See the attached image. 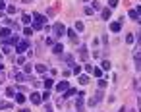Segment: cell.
<instances>
[{
	"instance_id": "obj_1",
	"label": "cell",
	"mask_w": 141,
	"mask_h": 112,
	"mask_svg": "<svg viewBox=\"0 0 141 112\" xmlns=\"http://www.w3.org/2000/svg\"><path fill=\"white\" fill-rule=\"evenodd\" d=\"M54 31H56L58 37L66 35V25H64V23H56V25H54Z\"/></svg>"
},
{
	"instance_id": "obj_2",
	"label": "cell",
	"mask_w": 141,
	"mask_h": 112,
	"mask_svg": "<svg viewBox=\"0 0 141 112\" xmlns=\"http://www.w3.org/2000/svg\"><path fill=\"white\" fill-rule=\"evenodd\" d=\"M45 21H46V17L41 16V14H35V16H33V23H37V25H43Z\"/></svg>"
},
{
	"instance_id": "obj_3",
	"label": "cell",
	"mask_w": 141,
	"mask_h": 112,
	"mask_svg": "<svg viewBox=\"0 0 141 112\" xmlns=\"http://www.w3.org/2000/svg\"><path fill=\"white\" fill-rule=\"evenodd\" d=\"M29 99H31L33 104H41V103H43V99H41V95H39V93H31V97H29Z\"/></svg>"
},
{
	"instance_id": "obj_4",
	"label": "cell",
	"mask_w": 141,
	"mask_h": 112,
	"mask_svg": "<svg viewBox=\"0 0 141 112\" xmlns=\"http://www.w3.org/2000/svg\"><path fill=\"white\" fill-rule=\"evenodd\" d=\"M99 103H101V93H95V97L89 101V106H97Z\"/></svg>"
},
{
	"instance_id": "obj_5",
	"label": "cell",
	"mask_w": 141,
	"mask_h": 112,
	"mask_svg": "<svg viewBox=\"0 0 141 112\" xmlns=\"http://www.w3.org/2000/svg\"><path fill=\"white\" fill-rule=\"evenodd\" d=\"M120 29H122V23L120 21H114V23H110V31H114V33H118Z\"/></svg>"
},
{
	"instance_id": "obj_6",
	"label": "cell",
	"mask_w": 141,
	"mask_h": 112,
	"mask_svg": "<svg viewBox=\"0 0 141 112\" xmlns=\"http://www.w3.org/2000/svg\"><path fill=\"white\" fill-rule=\"evenodd\" d=\"M128 16L132 17V19H139V8H135V10H130V12H128Z\"/></svg>"
},
{
	"instance_id": "obj_7",
	"label": "cell",
	"mask_w": 141,
	"mask_h": 112,
	"mask_svg": "<svg viewBox=\"0 0 141 112\" xmlns=\"http://www.w3.org/2000/svg\"><path fill=\"white\" fill-rule=\"evenodd\" d=\"M23 50H27V43L23 41V43H17V46H16V52H23Z\"/></svg>"
},
{
	"instance_id": "obj_8",
	"label": "cell",
	"mask_w": 141,
	"mask_h": 112,
	"mask_svg": "<svg viewBox=\"0 0 141 112\" xmlns=\"http://www.w3.org/2000/svg\"><path fill=\"white\" fill-rule=\"evenodd\" d=\"M0 37H2V39H8V37H10V29H8V27H2V29H0Z\"/></svg>"
},
{
	"instance_id": "obj_9",
	"label": "cell",
	"mask_w": 141,
	"mask_h": 112,
	"mask_svg": "<svg viewBox=\"0 0 141 112\" xmlns=\"http://www.w3.org/2000/svg\"><path fill=\"white\" fill-rule=\"evenodd\" d=\"M56 89H58V91H68V81H62V83H58Z\"/></svg>"
},
{
	"instance_id": "obj_10",
	"label": "cell",
	"mask_w": 141,
	"mask_h": 112,
	"mask_svg": "<svg viewBox=\"0 0 141 112\" xmlns=\"http://www.w3.org/2000/svg\"><path fill=\"white\" fill-rule=\"evenodd\" d=\"M35 70L39 72V74H45V72H46V66H45V64H37Z\"/></svg>"
},
{
	"instance_id": "obj_11",
	"label": "cell",
	"mask_w": 141,
	"mask_h": 112,
	"mask_svg": "<svg viewBox=\"0 0 141 112\" xmlns=\"http://www.w3.org/2000/svg\"><path fill=\"white\" fill-rule=\"evenodd\" d=\"M16 103H17V104H23V103H25V97H23L21 93H17V95H16Z\"/></svg>"
},
{
	"instance_id": "obj_12",
	"label": "cell",
	"mask_w": 141,
	"mask_h": 112,
	"mask_svg": "<svg viewBox=\"0 0 141 112\" xmlns=\"http://www.w3.org/2000/svg\"><path fill=\"white\" fill-rule=\"evenodd\" d=\"M79 83L81 85H87V83H89V75H79Z\"/></svg>"
},
{
	"instance_id": "obj_13",
	"label": "cell",
	"mask_w": 141,
	"mask_h": 112,
	"mask_svg": "<svg viewBox=\"0 0 141 112\" xmlns=\"http://www.w3.org/2000/svg\"><path fill=\"white\" fill-rule=\"evenodd\" d=\"M66 33H68V37H70L72 41H75V39H77L75 37V31H72V29H66Z\"/></svg>"
},
{
	"instance_id": "obj_14",
	"label": "cell",
	"mask_w": 141,
	"mask_h": 112,
	"mask_svg": "<svg viewBox=\"0 0 141 112\" xmlns=\"http://www.w3.org/2000/svg\"><path fill=\"white\" fill-rule=\"evenodd\" d=\"M52 50H54V54H60V52L64 50V46H62V45H54V48H52Z\"/></svg>"
},
{
	"instance_id": "obj_15",
	"label": "cell",
	"mask_w": 141,
	"mask_h": 112,
	"mask_svg": "<svg viewBox=\"0 0 141 112\" xmlns=\"http://www.w3.org/2000/svg\"><path fill=\"white\" fill-rule=\"evenodd\" d=\"M79 54H81V60H87V48H85V46H81Z\"/></svg>"
},
{
	"instance_id": "obj_16",
	"label": "cell",
	"mask_w": 141,
	"mask_h": 112,
	"mask_svg": "<svg viewBox=\"0 0 141 112\" xmlns=\"http://www.w3.org/2000/svg\"><path fill=\"white\" fill-rule=\"evenodd\" d=\"M52 85H54V81H52V79H46V81H45V87H46V91H50V89H52Z\"/></svg>"
},
{
	"instance_id": "obj_17",
	"label": "cell",
	"mask_w": 141,
	"mask_h": 112,
	"mask_svg": "<svg viewBox=\"0 0 141 112\" xmlns=\"http://www.w3.org/2000/svg\"><path fill=\"white\" fill-rule=\"evenodd\" d=\"M14 77H16L17 81H25V79H29V77H25V75H23V74H19V72H17V74L14 75Z\"/></svg>"
},
{
	"instance_id": "obj_18",
	"label": "cell",
	"mask_w": 141,
	"mask_h": 112,
	"mask_svg": "<svg viewBox=\"0 0 141 112\" xmlns=\"http://www.w3.org/2000/svg\"><path fill=\"white\" fill-rule=\"evenodd\" d=\"M8 45H17V37H8Z\"/></svg>"
},
{
	"instance_id": "obj_19",
	"label": "cell",
	"mask_w": 141,
	"mask_h": 112,
	"mask_svg": "<svg viewBox=\"0 0 141 112\" xmlns=\"http://www.w3.org/2000/svg\"><path fill=\"white\" fill-rule=\"evenodd\" d=\"M72 68H74L72 72H74L75 75H81V66H72Z\"/></svg>"
},
{
	"instance_id": "obj_20",
	"label": "cell",
	"mask_w": 141,
	"mask_h": 112,
	"mask_svg": "<svg viewBox=\"0 0 141 112\" xmlns=\"http://www.w3.org/2000/svg\"><path fill=\"white\" fill-rule=\"evenodd\" d=\"M21 21H23V23H29V21H31V16H27V14H23V16H21Z\"/></svg>"
},
{
	"instance_id": "obj_21",
	"label": "cell",
	"mask_w": 141,
	"mask_h": 112,
	"mask_svg": "<svg viewBox=\"0 0 141 112\" xmlns=\"http://www.w3.org/2000/svg\"><path fill=\"white\" fill-rule=\"evenodd\" d=\"M103 17H104V19H108V17H110V8L103 10Z\"/></svg>"
},
{
	"instance_id": "obj_22",
	"label": "cell",
	"mask_w": 141,
	"mask_h": 112,
	"mask_svg": "<svg viewBox=\"0 0 141 112\" xmlns=\"http://www.w3.org/2000/svg\"><path fill=\"white\" fill-rule=\"evenodd\" d=\"M6 10H8V14H16V12H17L16 6H6Z\"/></svg>"
},
{
	"instance_id": "obj_23",
	"label": "cell",
	"mask_w": 141,
	"mask_h": 112,
	"mask_svg": "<svg viewBox=\"0 0 141 112\" xmlns=\"http://www.w3.org/2000/svg\"><path fill=\"white\" fill-rule=\"evenodd\" d=\"M17 64H19V66L25 64V56H17Z\"/></svg>"
},
{
	"instance_id": "obj_24",
	"label": "cell",
	"mask_w": 141,
	"mask_h": 112,
	"mask_svg": "<svg viewBox=\"0 0 141 112\" xmlns=\"http://www.w3.org/2000/svg\"><path fill=\"white\" fill-rule=\"evenodd\" d=\"M23 33L29 37V35H33V29H31V27H25V29H23Z\"/></svg>"
},
{
	"instance_id": "obj_25",
	"label": "cell",
	"mask_w": 141,
	"mask_h": 112,
	"mask_svg": "<svg viewBox=\"0 0 141 112\" xmlns=\"http://www.w3.org/2000/svg\"><path fill=\"white\" fill-rule=\"evenodd\" d=\"M103 70H110V62H108V60L103 62Z\"/></svg>"
},
{
	"instance_id": "obj_26",
	"label": "cell",
	"mask_w": 141,
	"mask_h": 112,
	"mask_svg": "<svg viewBox=\"0 0 141 112\" xmlns=\"http://www.w3.org/2000/svg\"><path fill=\"white\" fill-rule=\"evenodd\" d=\"M75 29H77V31H83V23L77 21V23H75Z\"/></svg>"
},
{
	"instance_id": "obj_27",
	"label": "cell",
	"mask_w": 141,
	"mask_h": 112,
	"mask_svg": "<svg viewBox=\"0 0 141 112\" xmlns=\"http://www.w3.org/2000/svg\"><path fill=\"white\" fill-rule=\"evenodd\" d=\"M108 4H110V8H116L118 6V0H108Z\"/></svg>"
},
{
	"instance_id": "obj_28",
	"label": "cell",
	"mask_w": 141,
	"mask_h": 112,
	"mask_svg": "<svg viewBox=\"0 0 141 112\" xmlns=\"http://www.w3.org/2000/svg\"><path fill=\"white\" fill-rule=\"evenodd\" d=\"M126 43H128V45H132V43H133V35H128V37H126Z\"/></svg>"
},
{
	"instance_id": "obj_29",
	"label": "cell",
	"mask_w": 141,
	"mask_h": 112,
	"mask_svg": "<svg viewBox=\"0 0 141 112\" xmlns=\"http://www.w3.org/2000/svg\"><path fill=\"white\" fill-rule=\"evenodd\" d=\"M10 106H12V104H10V103H0V108H6V110H8Z\"/></svg>"
},
{
	"instance_id": "obj_30",
	"label": "cell",
	"mask_w": 141,
	"mask_h": 112,
	"mask_svg": "<svg viewBox=\"0 0 141 112\" xmlns=\"http://www.w3.org/2000/svg\"><path fill=\"white\" fill-rule=\"evenodd\" d=\"M99 87H101V89H104V87H106V81H104V79H99Z\"/></svg>"
},
{
	"instance_id": "obj_31",
	"label": "cell",
	"mask_w": 141,
	"mask_h": 112,
	"mask_svg": "<svg viewBox=\"0 0 141 112\" xmlns=\"http://www.w3.org/2000/svg\"><path fill=\"white\" fill-rule=\"evenodd\" d=\"M6 95H8V97H14L16 93H14V89H12V87H10V89H6Z\"/></svg>"
},
{
	"instance_id": "obj_32",
	"label": "cell",
	"mask_w": 141,
	"mask_h": 112,
	"mask_svg": "<svg viewBox=\"0 0 141 112\" xmlns=\"http://www.w3.org/2000/svg\"><path fill=\"white\" fill-rule=\"evenodd\" d=\"M72 95H75V89H70V91L66 93V97H72ZM66 97H64V99H66Z\"/></svg>"
},
{
	"instance_id": "obj_33",
	"label": "cell",
	"mask_w": 141,
	"mask_h": 112,
	"mask_svg": "<svg viewBox=\"0 0 141 112\" xmlns=\"http://www.w3.org/2000/svg\"><path fill=\"white\" fill-rule=\"evenodd\" d=\"M93 74H95L97 77H101V75H103V72H101V70H93Z\"/></svg>"
},
{
	"instance_id": "obj_34",
	"label": "cell",
	"mask_w": 141,
	"mask_h": 112,
	"mask_svg": "<svg viewBox=\"0 0 141 112\" xmlns=\"http://www.w3.org/2000/svg\"><path fill=\"white\" fill-rule=\"evenodd\" d=\"M101 8V4L99 2H93V8H91V10H99Z\"/></svg>"
},
{
	"instance_id": "obj_35",
	"label": "cell",
	"mask_w": 141,
	"mask_h": 112,
	"mask_svg": "<svg viewBox=\"0 0 141 112\" xmlns=\"http://www.w3.org/2000/svg\"><path fill=\"white\" fill-rule=\"evenodd\" d=\"M4 8H6V4H4V2H2V0H0V12H2V10H4Z\"/></svg>"
},
{
	"instance_id": "obj_36",
	"label": "cell",
	"mask_w": 141,
	"mask_h": 112,
	"mask_svg": "<svg viewBox=\"0 0 141 112\" xmlns=\"http://www.w3.org/2000/svg\"><path fill=\"white\" fill-rule=\"evenodd\" d=\"M118 112H126V108H120V110H118Z\"/></svg>"
},
{
	"instance_id": "obj_37",
	"label": "cell",
	"mask_w": 141,
	"mask_h": 112,
	"mask_svg": "<svg viewBox=\"0 0 141 112\" xmlns=\"http://www.w3.org/2000/svg\"><path fill=\"white\" fill-rule=\"evenodd\" d=\"M2 70H4V66H2V64H0V72H2Z\"/></svg>"
},
{
	"instance_id": "obj_38",
	"label": "cell",
	"mask_w": 141,
	"mask_h": 112,
	"mask_svg": "<svg viewBox=\"0 0 141 112\" xmlns=\"http://www.w3.org/2000/svg\"><path fill=\"white\" fill-rule=\"evenodd\" d=\"M21 112H29V110H27V108H23V110H21Z\"/></svg>"
},
{
	"instance_id": "obj_39",
	"label": "cell",
	"mask_w": 141,
	"mask_h": 112,
	"mask_svg": "<svg viewBox=\"0 0 141 112\" xmlns=\"http://www.w3.org/2000/svg\"><path fill=\"white\" fill-rule=\"evenodd\" d=\"M23 2H31V0H23Z\"/></svg>"
},
{
	"instance_id": "obj_40",
	"label": "cell",
	"mask_w": 141,
	"mask_h": 112,
	"mask_svg": "<svg viewBox=\"0 0 141 112\" xmlns=\"http://www.w3.org/2000/svg\"><path fill=\"white\" fill-rule=\"evenodd\" d=\"M0 58H2V54H0Z\"/></svg>"
}]
</instances>
